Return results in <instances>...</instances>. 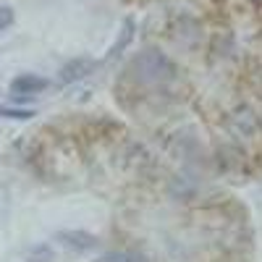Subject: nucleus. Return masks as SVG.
Segmentation results:
<instances>
[{"label":"nucleus","instance_id":"f257e3e1","mask_svg":"<svg viewBox=\"0 0 262 262\" xmlns=\"http://www.w3.org/2000/svg\"><path fill=\"white\" fill-rule=\"evenodd\" d=\"M134 74H137V79L139 81H160V79H165V76H173L176 74V69H173V63L163 55V53H158V50H144L137 60H134Z\"/></svg>","mask_w":262,"mask_h":262},{"label":"nucleus","instance_id":"f03ea898","mask_svg":"<svg viewBox=\"0 0 262 262\" xmlns=\"http://www.w3.org/2000/svg\"><path fill=\"white\" fill-rule=\"evenodd\" d=\"M55 242L74 254H90L100 247V238L90 231H84V228H63V231L55 233Z\"/></svg>","mask_w":262,"mask_h":262},{"label":"nucleus","instance_id":"7ed1b4c3","mask_svg":"<svg viewBox=\"0 0 262 262\" xmlns=\"http://www.w3.org/2000/svg\"><path fill=\"white\" fill-rule=\"evenodd\" d=\"M50 86V79L39 76V74H18L13 81H11V95L16 97H32V95H39Z\"/></svg>","mask_w":262,"mask_h":262},{"label":"nucleus","instance_id":"20e7f679","mask_svg":"<svg viewBox=\"0 0 262 262\" xmlns=\"http://www.w3.org/2000/svg\"><path fill=\"white\" fill-rule=\"evenodd\" d=\"M95 60L92 58H86V55H79V58H71L69 63L60 69V74H58V79H60V84H74V81H79V79H84L86 74H92V69H95Z\"/></svg>","mask_w":262,"mask_h":262},{"label":"nucleus","instance_id":"39448f33","mask_svg":"<svg viewBox=\"0 0 262 262\" xmlns=\"http://www.w3.org/2000/svg\"><path fill=\"white\" fill-rule=\"evenodd\" d=\"M134 18H126L123 21V29H121V39H116L113 42V45H111V50H107V58H116L118 53H123L126 50V45H128V42L131 39H134Z\"/></svg>","mask_w":262,"mask_h":262},{"label":"nucleus","instance_id":"423d86ee","mask_svg":"<svg viewBox=\"0 0 262 262\" xmlns=\"http://www.w3.org/2000/svg\"><path fill=\"white\" fill-rule=\"evenodd\" d=\"M97 262H147V257H142V254H137V252L121 249V252H107V254H102Z\"/></svg>","mask_w":262,"mask_h":262},{"label":"nucleus","instance_id":"0eeeda50","mask_svg":"<svg viewBox=\"0 0 262 262\" xmlns=\"http://www.w3.org/2000/svg\"><path fill=\"white\" fill-rule=\"evenodd\" d=\"M34 116V111H27V107H6L0 105V118H11V121H29Z\"/></svg>","mask_w":262,"mask_h":262},{"label":"nucleus","instance_id":"6e6552de","mask_svg":"<svg viewBox=\"0 0 262 262\" xmlns=\"http://www.w3.org/2000/svg\"><path fill=\"white\" fill-rule=\"evenodd\" d=\"M13 24V8L11 6H0V32L8 29Z\"/></svg>","mask_w":262,"mask_h":262}]
</instances>
